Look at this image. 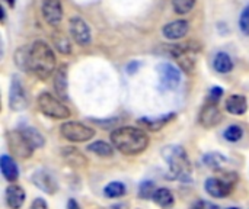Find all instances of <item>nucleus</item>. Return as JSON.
Wrapping results in <instances>:
<instances>
[{
	"instance_id": "21",
	"label": "nucleus",
	"mask_w": 249,
	"mask_h": 209,
	"mask_svg": "<svg viewBox=\"0 0 249 209\" xmlns=\"http://www.w3.org/2000/svg\"><path fill=\"white\" fill-rule=\"evenodd\" d=\"M175 116H177L175 113H168V115H163V116H159V118H153V119H150V118H143V119H139V124H140L143 128L149 129V131H159V129H162L165 125H168Z\"/></svg>"
},
{
	"instance_id": "18",
	"label": "nucleus",
	"mask_w": 249,
	"mask_h": 209,
	"mask_svg": "<svg viewBox=\"0 0 249 209\" xmlns=\"http://www.w3.org/2000/svg\"><path fill=\"white\" fill-rule=\"evenodd\" d=\"M67 65L61 64L57 67L55 73H54V90L58 95V97L61 99H67Z\"/></svg>"
},
{
	"instance_id": "38",
	"label": "nucleus",
	"mask_w": 249,
	"mask_h": 209,
	"mask_svg": "<svg viewBox=\"0 0 249 209\" xmlns=\"http://www.w3.org/2000/svg\"><path fill=\"white\" fill-rule=\"evenodd\" d=\"M67 209H82L80 205L74 201V199H69L67 201Z\"/></svg>"
},
{
	"instance_id": "6",
	"label": "nucleus",
	"mask_w": 249,
	"mask_h": 209,
	"mask_svg": "<svg viewBox=\"0 0 249 209\" xmlns=\"http://www.w3.org/2000/svg\"><path fill=\"white\" fill-rule=\"evenodd\" d=\"M60 134L70 143H86L95 137V129L82 122L69 121L60 127Z\"/></svg>"
},
{
	"instance_id": "13",
	"label": "nucleus",
	"mask_w": 249,
	"mask_h": 209,
	"mask_svg": "<svg viewBox=\"0 0 249 209\" xmlns=\"http://www.w3.org/2000/svg\"><path fill=\"white\" fill-rule=\"evenodd\" d=\"M41 13L44 20L51 26H58L63 19V4L61 0H42Z\"/></svg>"
},
{
	"instance_id": "3",
	"label": "nucleus",
	"mask_w": 249,
	"mask_h": 209,
	"mask_svg": "<svg viewBox=\"0 0 249 209\" xmlns=\"http://www.w3.org/2000/svg\"><path fill=\"white\" fill-rule=\"evenodd\" d=\"M162 157L169 169V179L182 183H190L193 180V166L190 157L182 145L172 144L162 150Z\"/></svg>"
},
{
	"instance_id": "7",
	"label": "nucleus",
	"mask_w": 249,
	"mask_h": 209,
	"mask_svg": "<svg viewBox=\"0 0 249 209\" xmlns=\"http://www.w3.org/2000/svg\"><path fill=\"white\" fill-rule=\"evenodd\" d=\"M158 74H159V86L163 90H175L179 87L182 81L179 68L171 63H160L158 65Z\"/></svg>"
},
{
	"instance_id": "24",
	"label": "nucleus",
	"mask_w": 249,
	"mask_h": 209,
	"mask_svg": "<svg viewBox=\"0 0 249 209\" xmlns=\"http://www.w3.org/2000/svg\"><path fill=\"white\" fill-rule=\"evenodd\" d=\"M203 163L212 170H222L228 164V159L220 153H209L203 157Z\"/></svg>"
},
{
	"instance_id": "1",
	"label": "nucleus",
	"mask_w": 249,
	"mask_h": 209,
	"mask_svg": "<svg viewBox=\"0 0 249 209\" xmlns=\"http://www.w3.org/2000/svg\"><path fill=\"white\" fill-rule=\"evenodd\" d=\"M111 143L117 151L124 156L142 154L149 145V137L142 128L120 127L111 132Z\"/></svg>"
},
{
	"instance_id": "27",
	"label": "nucleus",
	"mask_w": 249,
	"mask_h": 209,
	"mask_svg": "<svg viewBox=\"0 0 249 209\" xmlns=\"http://www.w3.org/2000/svg\"><path fill=\"white\" fill-rule=\"evenodd\" d=\"M20 131L25 134V137L29 140V143L34 145V148H35V150H36V148H41V147H44V144H45V140H44L42 134H41V132H39L36 128H34V127H23Z\"/></svg>"
},
{
	"instance_id": "14",
	"label": "nucleus",
	"mask_w": 249,
	"mask_h": 209,
	"mask_svg": "<svg viewBox=\"0 0 249 209\" xmlns=\"http://www.w3.org/2000/svg\"><path fill=\"white\" fill-rule=\"evenodd\" d=\"M31 182L44 193L47 195H55L58 191V185L54 180V177L47 170H36L31 176Z\"/></svg>"
},
{
	"instance_id": "41",
	"label": "nucleus",
	"mask_w": 249,
	"mask_h": 209,
	"mask_svg": "<svg viewBox=\"0 0 249 209\" xmlns=\"http://www.w3.org/2000/svg\"><path fill=\"white\" fill-rule=\"evenodd\" d=\"M228 209H239V208H228Z\"/></svg>"
},
{
	"instance_id": "11",
	"label": "nucleus",
	"mask_w": 249,
	"mask_h": 209,
	"mask_svg": "<svg viewBox=\"0 0 249 209\" xmlns=\"http://www.w3.org/2000/svg\"><path fill=\"white\" fill-rule=\"evenodd\" d=\"M222 121H223V115L217 103H213V102H207L198 113V124L206 129L217 127Z\"/></svg>"
},
{
	"instance_id": "4",
	"label": "nucleus",
	"mask_w": 249,
	"mask_h": 209,
	"mask_svg": "<svg viewBox=\"0 0 249 209\" xmlns=\"http://www.w3.org/2000/svg\"><path fill=\"white\" fill-rule=\"evenodd\" d=\"M38 108L42 115L53 118V119H67L71 116L70 109L55 96L48 92H42L36 99Z\"/></svg>"
},
{
	"instance_id": "8",
	"label": "nucleus",
	"mask_w": 249,
	"mask_h": 209,
	"mask_svg": "<svg viewBox=\"0 0 249 209\" xmlns=\"http://www.w3.org/2000/svg\"><path fill=\"white\" fill-rule=\"evenodd\" d=\"M28 103H29L28 93L23 84L20 83V79L18 76H13L10 83V93H9V108L15 112H20L28 108Z\"/></svg>"
},
{
	"instance_id": "32",
	"label": "nucleus",
	"mask_w": 249,
	"mask_h": 209,
	"mask_svg": "<svg viewBox=\"0 0 249 209\" xmlns=\"http://www.w3.org/2000/svg\"><path fill=\"white\" fill-rule=\"evenodd\" d=\"M244 135V129L239 125H231L229 128H226L223 137L225 140H228L229 143H238Z\"/></svg>"
},
{
	"instance_id": "10",
	"label": "nucleus",
	"mask_w": 249,
	"mask_h": 209,
	"mask_svg": "<svg viewBox=\"0 0 249 209\" xmlns=\"http://www.w3.org/2000/svg\"><path fill=\"white\" fill-rule=\"evenodd\" d=\"M235 189V183L228 182L223 177H209L204 183V191L212 198L223 199L228 198Z\"/></svg>"
},
{
	"instance_id": "39",
	"label": "nucleus",
	"mask_w": 249,
	"mask_h": 209,
	"mask_svg": "<svg viewBox=\"0 0 249 209\" xmlns=\"http://www.w3.org/2000/svg\"><path fill=\"white\" fill-rule=\"evenodd\" d=\"M127 207L125 205H123V204H120V205H114V207H111L109 209H125Z\"/></svg>"
},
{
	"instance_id": "20",
	"label": "nucleus",
	"mask_w": 249,
	"mask_h": 209,
	"mask_svg": "<svg viewBox=\"0 0 249 209\" xmlns=\"http://www.w3.org/2000/svg\"><path fill=\"white\" fill-rule=\"evenodd\" d=\"M226 111L232 115H244L248 111V100L242 95H232L226 99Z\"/></svg>"
},
{
	"instance_id": "37",
	"label": "nucleus",
	"mask_w": 249,
	"mask_h": 209,
	"mask_svg": "<svg viewBox=\"0 0 249 209\" xmlns=\"http://www.w3.org/2000/svg\"><path fill=\"white\" fill-rule=\"evenodd\" d=\"M137 68H139V63H130L127 65V73L128 74H134L137 71Z\"/></svg>"
},
{
	"instance_id": "26",
	"label": "nucleus",
	"mask_w": 249,
	"mask_h": 209,
	"mask_svg": "<svg viewBox=\"0 0 249 209\" xmlns=\"http://www.w3.org/2000/svg\"><path fill=\"white\" fill-rule=\"evenodd\" d=\"M53 44L55 47V49L61 54H70L71 52V44L67 35H64L63 32H54L53 33Z\"/></svg>"
},
{
	"instance_id": "16",
	"label": "nucleus",
	"mask_w": 249,
	"mask_h": 209,
	"mask_svg": "<svg viewBox=\"0 0 249 209\" xmlns=\"http://www.w3.org/2000/svg\"><path fill=\"white\" fill-rule=\"evenodd\" d=\"M4 199H6L7 207L10 209H20L23 207V204H25L26 193H25L23 188H20L19 185L10 183V185L6 188Z\"/></svg>"
},
{
	"instance_id": "19",
	"label": "nucleus",
	"mask_w": 249,
	"mask_h": 209,
	"mask_svg": "<svg viewBox=\"0 0 249 209\" xmlns=\"http://www.w3.org/2000/svg\"><path fill=\"white\" fill-rule=\"evenodd\" d=\"M0 170H1V175L3 177L9 182V183H15L19 177V170H18V166L15 163V160L10 157V156H6L3 154L0 157Z\"/></svg>"
},
{
	"instance_id": "40",
	"label": "nucleus",
	"mask_w": 249,
	"mask_h": 209,
	"mask_svg": "<svg viewBox=\"0 0 249 209\" xmlns=\"http://www.w3.org/2000/svg\"><path fill=\"white\" fill-rule=\"evenodd\" d=\"M4 1H6L10 7H13V6H15V0H4Z\"/></svg>"
},
{
	"instance_id": "31",
	"label": "nucleus",
	"mask_w": 249,
	"mask_h": 209,
	"mask_svg": "<svg viewBox=\"0 0 249 209\" xmlns=\"http://www.w3.org/2000/svg\"><path fill=\"white\" fill-rule=\"evenodd\" d=\"M28 55H29V48L26 47H20L15 52V63L23 71H28Z\"/></svg>"
},
{
	"instance_id": "2",
	"label": "nucleus",
	"mask_w": 249,
	"mask_h": 209,
	"mask_svg": "<svg viewBox=\"0 0 249 209\" xmlns=\"http://www.w3.org/2000/svg\"><path fill=\"white\" fill-rule=\"evenodd\" d=\"M57 70V60L51 47L44 41H35L29 47L28 71L39 80L50 79Z\"/></svg>"
},
{
	"instance_id": "15",
	"label": "nucleus",
	"mask_w": 249,
	"mask_h": 209,
	"mask_svg": "<svg viewBox=\"0 0 249 209\" xmlns=\"http://www.w3.org/2000/svg\"><path fill=\"white\" fill-rule=\"evenodd\" d=\"M188 29H190L188 22L184 19H179V20H174V22L166 23L162 28V33L169 41H178V39H182L188 33Z\"/></svg>"
},
{
	"instance_id": "35",
	"label": "nucleus",
	"mask_w": 249,
	"mask_h": 209,
	"mask_svg": "<svg viewBox=\"0 0 249 209\" xmlns=\"http://www.w3.org/2000/svg\"><path fill=\"white\" fill-rule=\"evenodd\" d=\"M194 209H220V207H217L216 204H212L209 201H198Z\"/></svg>"
},
{
	"instance_id": "25",
	"label": "nucleus",
	"mask_w": 249,
	"mask_h": 209,
	"mask_svg": "<svg viewBox=\"0 0 249 209\" xmlns=\"http://www.w3.org/2000/svg\"><path fill=\"white\" fill-rule=\"evenodd\" d=\"M88 150L90 153H93L99 157H105V159L114 156V145H111L105 141H95V143L88 145Z\"/></svg>"
},
{
	"instance_id": "23",
	"label": "nucleus",
	"mask_w": 249,
	"mask_h": 209,
	"mask_svg": "<svg viewBox=\"0 0 249 209\" xmlns=\"http://www.w3.org/2000/svg\"><path fill=\"white\" fill-rule=\"evenodd\" d=\"M153 202L160 207V208L166 209L174 207L175 204V198L172 195V192L166 188H160V189H156L155 195H153Z\"/></svg>"
},
{
	"instance_id": "22",
	"label": "nucleus",
	"mask_w": 249,
	"mask_h": 209,
	"mask_svg": "<svg viewBox=\"0 0 249 209\" xmlns=\"http://www.w3.org/2000/svg\"><path fill=\"white\" fill-rule=\"evenodd\" d=\"M213 68L217 71V73H222V74H228L233 70V61L231 58V55L228 52H217L214 55V60H213Z\"/></svg>"
},
{
	"instance_id": "33",
	"label": "nucleus",
	"mask_w": 249,
	"mask_h": 209,
	"mask_svg": "<svg viewBox=\"0 0 249 209\" xmlns=\"http://www.w3.org/2000/svg\"><path fill=\"white\" fill-rule=\"evenodd\" d=\"M239 29L244 35L249 36V4L245 6V9L242 10L239 16Z\"/></svg>"
},
{
	"instance_id": "29",
	"label": "nucleus",
	"mask_w": 249,
	"mask_h": 209,
	"mask_svg": "<svg viewBox=\"0 0 249 209\" xmlns=\"http://www.w3.org/2000/svg\"><path fill=\"white\" fill-rule=\"evenodd\" d=\"M197 0H172V7L178 15H188L194 9Z\"/></svg>"
},
{
	"instance_id": "34",
	"label": "nucleus",
	"mask_w": 249,
	"mask_h": 209,
	"mask_svg": "<svg viewBox=\"0 0 249 209\" xmlns=\"http://www.w3.org/2000/svg\"><path fill=\"white\" fill-rule=\"evenodd\" d=\"M222 96H223V89L222 87H213L210 90V95H209V102L219 103V100L222 99Z\"/></svg>"
},
{
	"instance_id": "36",
	"label": "nucleus",
	"mask_w": 249,
	"mask_h": 209,
	"mask_svg": "<svg viewBox=\"0 0 249 209\" xmlns=\"http://www.w3.org/2000/svg\"><path fill=\"white\" fill-rule=\"evenodd\" d=\"M29 209H48V205H47V202L42 198H36V199L32 201Z\"/></svg>"
},
{
	"instance_id": "30",
	"label": "nucleus",
	"mask_w": 249,
	"mask_h": 209,
	"mask_svg": "<svg viewBox=\"0 0 249 209\" xmlns=\"http://www.w3.org/2000/svg\"><path fill=\"white\" fill-rule=\"evenodd\" d=\"M156 192V188H155V183L152 180H144L140 183V188H139V198L144 199V201H149V199H153V195Z\"/></svg>"
},
{
	"instance_id": "28",
	"label": "nucleus",
	"mask_w": 249,
	"mask_h": 209,
	"mask_svg": "<svg viewBox=\"0 0 249 209\" xmlns=\"http://www.w3.org/2000/svg\"><path fill=\"white\" fill-rule=\"evenodd\" d=\"M104 195L109 199H114V198H121L125 195V186L124 183L121 182H111L105 186L104 189Z\"/></svg>"
},
{
	"instance_id": "5",
	"label": "nucleus",
	"mask_w": 249,
	"mask_h": 209,
	"mask_svg": "<svg viewBox=\"0 0 249 209\" xmlns=\"http://www.w3.org/2000/svg\"><path fill=\"white\" fill-rule=\"evenodd\" d=\"M6 141H7V147L12 151V154L19 160H28L35 151L34 145L29 143V140L25 137V134L20 129L7 131Z\"/></svg>"
},
{
	"instance_id": "9",
	"label": "nucleus",
	"mask_w": 249,
	"mask_h": 209,
	"mask_svg": "<svg viewBox=\"0 0 249 209\" xmlns=\"http://www.w3.org/2000/svg\"><path fill=\"white\" fill-rule=\"evenodd\" d=\"M69 29H70V35L74 39V42L80 47H86L90 44L92 41V35H90V28L89 25L85 22V19L74 16L70 19L69 23Z\"/></svg>"
},
{
	"instance_id": "12",
	"label": "nucleus",
	"mask_w": 249,
	"mask_h": 209,
	"mask_svg": "<svg viewBox=\"0 0 249 209\" xmlns=\"http://www.w3.org/2000/svg\"><path fill=\"white\" fill-rule=\"evenodd\" d=\"M200 49V48H198ZM197 48H191L190 45H175L172 48V55L175 57L178 65L185 71L191 73L196 67V58L194 54L198 51Z\"/></svg>"
},
{
	"instance_id": "17",
	"label": "nucleus",
	"mask_w": 249,
	"mask_h": 209,
	"mask_svg": "<svg viewBox=\"0 0 249 209\" xmlns=\"http://www.w3.org/2000/svg\"><path fill=\"white\" fill-rule=\"evenodd\" d=\"M61 156H63L64 161L73 169H85L89 163L88 159L74 147H64L61 151Z\"/></svg>"
}]
</instances>
